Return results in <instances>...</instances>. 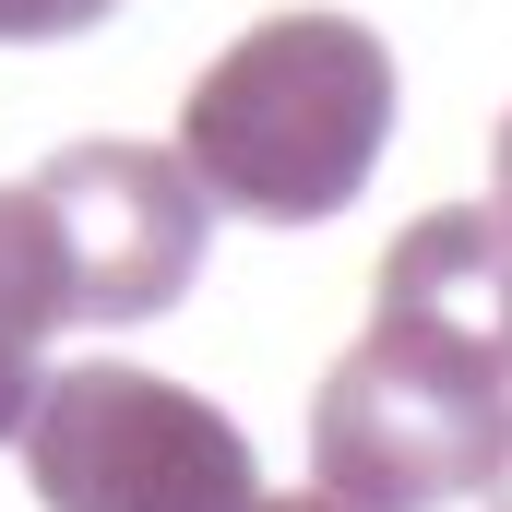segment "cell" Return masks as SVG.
Listing matches in <instances>:
<instances>
[{
	"label": "cell",
	"mask_w": 512,
	"mask_h": 512,
	"mask_svg": "<svg viewBox=\"0 0 512 512\" xmlns=\"http://www.w3.org/2000/svg\"><path fill=\"white\" fill-rule=\"evenodd\" d=\"M382 143H393V48L358 12H262L179 96L191 179L215 191V215H251V227L346 215Z\"/></svg>",
	"instance_id": "6da1fadb"
},
{
	"label": "cell",
	"mask_w": 512,
	"mask_h": 512,
	"mask_svg": "<svg viewBox=\"0 0 512 512\" xmlns=\"http://www.w3.org/2000/svg\"><path fill=\"white\" fill-rule=\"evenodd\" d=\"M24 477L48 512H262V465L239 417H215L203 393L155 382L131 358H84L48 382L24 429Z\"/></svg>",
	"instance_id": "7a4b0ae2"
},
{
	"label": "cell",
	"mask_w": 512,
	"mask_h": 512,
	"mask_svg": "<svg viewBox=\"0 0 512 512\" xmlns=\"http://www.w3.org/2000/svg\"><path fill=\"white\" fill-rule=\"evenodd\" d=\"M501 441H512V393L405 346V334H358L322 393H310V477L358 512H441L465 489L501 477Z\"/></svg>",
	"instance_id": "3957f363"
},
{
	"label": "cell",
	"mask_w": 512,
	"mask_h": 512,
	"mask_svg": "<svg viewBox=\"0 0 512 512\" xmlns=\"http://www.w3.org/2000/svg\"><path fill=\"white\" fill-rule=\"evenodd\" d=\"M36 203L72 251V310L84 322H155L191 298L203 274V215L215 191L191 179V155L155 143H72L36 167Z\"/></svg>",
	"instance_id": "277c9868"
},
{
	"label": "cell",
	"mask_w": 512,
	"mask_h": 512,
	"mask_svg": "<svg viewBox=\"0 0 512 512\" xmlns=\"http://www.w3.org/2000/svg\"><path fill=\"white\" fill-rule=\"evenodd\" d=\"M370 322L512 393V215L501 203L417 215L382 251V274H370Z\"/></svg>",
	"instance_id": "5b68a950"
},
{
	"label": "cell",
	"mask_w": 512,
	"mask_h": 512,
	"mask_svg": "<svg viewBox=\"0 0 512 512\" xmlns=\"http://www.w3.org/2000/svg\"><path fill=\"white\" fill-rule=\"evenodd\" d=\"M60 322H84L72 310V251H60V227H48V203L24 179V191H0V441L36 429V405H48V334Z\"/></svg>",
	"instance_id": "8992f818"
},
{
	"label": "cell",
	"mask_w": 512,
	"mask_h": 512,
	"mask_svg": "<svg viewBox=\"0 0 512 512\" xmlns=\"http://www.w3.org/2000/svg\"><path fill=\"white\" fill-rule=\"evenodd\" d=\"M120 0H0V48H36V36H84L108 24Z\"/></svg>",
	"instance_id": "52a82bcc"
},
{
	"label": "cell",
	"mask_w": 512,
	"mask_h": 512,
	"mask_svg": "<svg viewBox=\"0 0 512 512\" xmlns=\"http://www.w3.org/2000/svg\"><path fill=\"white\" fill-rule=\"evenodd\" d=\"M489 179H501L489 203H501V215H512V108H501V143H489Z\"/></svg>",
	"instance_id": "ba28073f"
},
{
	"label": "cell",
	"mask_w": 512,
	"mask_h": 512,
	"mask_svg": "<svg viewBox=\"0 0 512 512\" xmlns=\"http://www.w3.org/2000/svg\"><path fill=\"white\" fill-rule=\"evenodd\" d=\"M262 512H358V501H334V489H286V501H262Z\"/></svg>",
	"instance_id": "9c48e42d"
},
{
	"label": "cell",
	"mask_w": 512,
	"mask_h": 512,
	"mask_svg": "<svg viewBox=\"0 0 512 512\" xmlns=\"http://www.w3.org/2000/svg\"><path fill=\"white\" fill-rule=\"evenodd\" d=\"M489 512H512V441H501V477H489Z\"/></svg>",
	"instance_id": "30bf717a"
}]
</instances>
